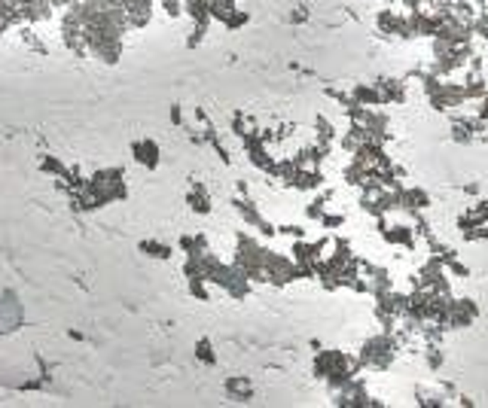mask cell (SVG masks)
<instances>
[{
  "instance_id": "cell-1",
  "label": "cell",
  "mask_w": 488,
  "mask_h": 408,
  "mask_svg": "<svg viewBox=\"0 0 488 408\" xmlns=\"http://www.w3.org/2000/svg\"><path fill=\"white\" fill-rule=\"evenodd\" d=\"M311 372L318 381L327 384V390H336V387L348 384L354 375H360L363 366H360V356H354L348 351L318 348L314 351V360H311Z\"/></svg>"
},
{
  "instance_id": "cell-2",
  "label": "cell",
  "mask_w": 488,
  "mask_h": 408,
  "mask_svg": "<svg viewBox=\"0 0 488 408\" xmlns=\"http://www.w3.org/2000/svg\"><path fill=\"white\" fill-rule=\"evenodd\" d=\"M403 351V344L400 339H396L394 332H375L372 339H366L360 344V366H363V372H388L391 366L396 363V356H400Z\"/></svg>"
},
{
  "instance_id": "cell-3",
  "label": "cell",
  "mask_w": 488,
  "mask_h": 408,
  "mask_svg": "<svg viewBox=\"0 0 488 408\" xmlns=\"http://www.w3.org/2000/svg\"><path fill=\"white\" fill-rule=\"evenodd\" d=\"M330 405H336V408H382L384 402L370 393V384H366L360 375H354L348 384L330 390Z\"/></svg>"
},
{
  "instance_id": "cell-4",
  "label": "cell",
  "mask_w": 488,
  "mask_h": 408,
  "mask_svg": "<svg viewBox=\"0 0 488 408\" xmlns=\"http://www.w3.org/2000/svg\"><path fill=\"white\" fill-rule=\"evenodd\" d=\"M262 268H266L272 287H287V283L299 280V265H296V259H293V256H287V253L269 250L266 253V262H262Z\"/></svg>"
},
{
  "instance_id": "cell-5",
  "label": "cell",
  "mask_w": 488,
  "mask_h": 408,
  "mask_svg": "<svg viewBox=\"0 0 488 408\" xmlns=\"http://www.w3.org/2000/svg\"><path fill=\"white\" fill-rule=\"evenodd\" d=\"M427 104H431L436 113H455V110H461L467 104L464 83H452V79H445L433 95H427Z\"/></svg>"
},
{
  "instance_id": "cell-6",
  "label": "cell",
  "mask_w": 488,
  "mask_h": 408,
  "mask_svg": "<svg viewBox=\"0 0 488 408\" xmlns=\"http://www.w3.org/2000/svg\"><path fill=\"white\" fill-rule=\"evenodd\" d=\"M479 320V305L473 299H452V308L445 314V329H467Z\"/></svg>"
},
{
  "instance_id": "cell-7",
  "label": "cell",
  "mask_w": 488,
  "mask_h": 408,
  "mask_svg": "<svg viewBox=\"0 0 488 408\" xmlns=\"http://www.w3.org/2000/svg\"><path fill=\"white\" fill-rule=\"evenodd\" d=\"M235 210L241 213V220H244V226H250V229H257L262 238H274V234H278V229L272 226V222L262 217L260 213V208L257 204H253L250 198H235Z\"/></svg>"
},
{
  "instance_id": "cell-8",
  "label": "cell",
  "mask_w": 488,
  "mask_h": 408,
  "mask_svg": "<svg viewBox=\"0 0 488 408\" xmlns=\"http://www.w3.org/2000/svg\"><path fill=\"white\" fill-rule=\"evenodd\" d=\"M427 208H431V196L421 189V186H403L400 189V210H406L412 217V213H424Z\"/></svg>"
},
{
  "instance_id": "cell-9",
  "label": "cell",
  "mask_w": 488,
  "mask_h": 408,
  "mask_svg": "<svg viewBox=\"0 0 488 408\" xmlns=\"http://www.w3.org/2000/svg\"><path fill=\"white\" fill-rule=\"evenodd\" d=\"M382 89V98H384V107H394V104H406L409 91H406V79H396V76H382L375 79Z\"/></svg>"
},
{
  "instance_id": "cell-10",
  "label": "cell",
  "mask_w": 488,
  "mask_h": 408,
  "mask_svg": "<svg viewBox=\"0 0 488 408\" xmlns=\"http://www.w3.org/2000/svg\"><path fill=\"white\" fill-rule=\"evenodd\" d=\"M482 222H488V196L476 198L473 204H467V210L458 217V229H470V226H482Z\"/></svg>"
},
{
  "instance_id": "cell-11",
  "label": "cell",
  "mask_w": 488,
  "mask_h": 408,
  "mask_svg": "<svg viewBox=\"0 0 488 408\" xmlns=\"http://www.w3.org/2000/svg\"><path fill=\"white\" fill-rule=\"evenodd\" d=\"M323 171L321 168H299L296 171V177H293L290 183V189H296V192H318L323 189Z\"/></svg>"
},
{
  "instance_id": "cell-12",
  "label": "cell",
  "mask_w": 488,
  "mask_h": 408,
  "mask_svg": "<svg viewBox=\"0 0 488 408\" xmlns=\"http://www.w3.org/2000/svg\"><path fill=\"white\" fill-rule=\"evenodd\" d=\"M348 91H351V98L360 101L363 107H384V98H382L379 83H354Z\"/></svg>"
},
{
  "instance_id": "cell-13",
  "label": "cell",
  "mask_w": 488,
  "mask_h": 408,
  "mask_svg": "<svg viewBox=\"0 0 488 408\" xmlns=\"http://www.w3.org/2000/svg\"><path fill=\"white\" fill-rule=\"evenodd\" d=\"M330 201H333V189H318V192L311 196V201L305 204V220L318 222L323 213L330 210Z\"/></svg>"
},
{
  "instance_id": "cell-14",
  "label": "cell",
  "mask_w": 488,
  "mask_h": 408,
  "mask_svg": "<svg viewBox=\"0 0 488 408\" xmlns=\"http://www.w3.org/2000/svg\"><path fill=\"white\" fill-rule=\"evenodd\" d=\"M131 152H135V159L140 162L144 168H159V144L156 140H150V137H144V140H138L135 147H131Z\"/></svg>"
},
{
  "instance_id": "cell-15",
  "label": "cell",
  "mask_w": 488,
  "mask_h": 408,
  "mask_svg": "<svg viewBox=\"0 0 488 408\" xmlns=\"http://www.w3.org/2000/svg\"><path fill=\"white\" fill-rule=\"evenodd\" d=\"M464 91H467V101H482L488 95V83H485L482 70H470V67H467V74H464Z\"/></svg>"
},
{
  "instance_id": "cell-16",
  "label": "cell",
  "mask_w": 488,
  "mask_h": 408,
  "mask_svg": "<svg viewBox=\"0 0 488 408\" xmlns=\"http://www.w3.org/2000/svg\"><path fill=\"white\" fill-rule=\"evenodd\" d=\"M226 393L235 402H250L253 400V384H250V378H244V375H232V378H226Z\"/></svg>"
},
{
  "instance_id": "cell-17",
  "label": "cell",
  "mask_w": 488,
  "mask_h": 408,
  "mask_svg": "<svg viewBox=\"0 0 488 408\" xmlns=\"http://www.w3.org/2000/svg\"><path fill=\"white\" fill-rule=\"evenodd\" d=\"M314 140H318L321 147H336V140H339V131L336 125L327 119V116H314Z\"/></svg>"
},
{
  "instance_id": "cell-18",
  "label": "cell",
  "mask_w": 488,
  "mask_h": 408,
  "mask_svg": "<svg viewBox=\"0 0 488 408\" xmlns=\"http://www.w3.org/2000/svg\"><path fill=\"white\" fill-rule=\"evenodd\" d=\"M476 137H479V135H476V131H473L470 125H467V119H464V116H455V119H452V128H449V140H452V144L470 147Z\"/></svg>"
},
{
  "instance_id": "cell-19",
  "label": "cell",
  "mask_w": 488,
  "mask_h": 408,
  "mask_svg": "<svg viewBox=\"0 0 488 408\" xmlns=\"http://www.w3.org/2000/svg\"><path fill=\"white\" fill-rule=\"evenodd\" d=\"M421 360L427 372H443L445 369V351L443 344H421Z\"/></svg>"
},
{
  "instance_id": "cell-20",
  "label": "cell",
  "mask_w": 488,
  "mask_h": 408,
  "mask_svg": "<svg viewBox=\"0 0 488 408\" xmlns=\"http://www.w3.org/2000/svg\"><path fill=\"white\" fill-rule=\"evenodd\" d=\"M187 201H189L192 213H201V217H208V213H211V196H208V189L201 186V183H192Z\"/></svg>"
},
{
  "instance_id": "cell-21",
  "label": "cell",
  "mask_w": 488,
  "mask_h": 408,
  "mask_svg": "<svg viewBox=\"0 0 488 408\" xmlns=\"http://www.w3.org/2000/svg\"><path fill=\"white\" fill-rule=\"evenodd\" d=\"M415 402L421 408H443L445 393L443 390H427V387H415Z\"/></svg>"
},
{
  "instance_id": "cell-22",
  "label": "cell",
  "mask_w": 488,
  "mask_h": 408,
  "mask_svg": "<svg viewBox=\"0 0 488 408\" xmlns=\"http://www.w3.org/2000/svg\"><path fill=\"white\" fill-rule=\"evenodd\" d=\"M140 250H144L147 256H152V259H171V253H174L168 244H159V241H144V244H140Z\"/></svg>"
},
{
  "instance_id": "cell-23",
  "label": "cell",
  "mask_w": 488,
  "mask_h": 408,
  "mask_svg": "<svg viewBox=\"0 0 488 408\" xmlns=\"http://www.w3.org/2000/svg\"><path fill=\"white\" fill-rule=\"evenodd\" d=\"M196 356H199V363H205V366H217V353H214V344L208 339L196 341Z\"/></svg>"
},
{
  "instance_id": "cell-24",
  "label": "cell",
  "mask_w": 488,
  "mask_h": 408,
  "mask_svg": "<svg viewBox=\"0 0 488 408\" xmlns=\"http://www.w3.org/2000/svg\"><path fill=\"white\" fill-rule=\"evenodd\" d=\"M345 222H348V217H345V213H333V210H327V213H323V217L318 220V226H321V229H327V232H336V229H342Z\"/></svg>"
},
{
  "instance_id": "cell-25",
  "label": "cell",
  "mask_w": 488,
  "mask_h": 408,
  "mask_svg": "<svg viewBox=\"0 0 488 408\" xmlns=\"http://www.w3.org/2000/svg\"><path fill=\"white\" fill-rule=\"evenodd\" d=\"M461 238H464V241H470V244H488V222H482V226H470V229H464V232H461Z\"/></svg>"
},
{
  "instance_id": "cell-26",
  "label": "cell",
  "mask_w": 488,
  "mask_h": 408,
  "mask_svg": "<svg viewBox=\"0 0 488 408\" xmlns=\"http://www.w3.org/2000/svg\"><path fill=\"white\" fill-rule=\"evenodd\" d=\"M445 271H449V278H458V280L470 278V265L461 262V256H455V259L445 262Z\"/></svg>"
},
{
  "instance_id": "cell-27",
  "label": "cell",
  "mask_w": 488,
  "mask_h": 408,
  "mask_svg": "<svg viewBox=\"0 0 488 408\" xmlns=\"http://www.w3.org/2000/svg\"><path fill=\"white\" fill-rule=\"evenodd\" d=\"M223 25H226V30H238V28H244V25H250V9H241V6H238L235 13H232Z\"/></svg>"
},
{
  "instance_id": "cell-28",
  "label": "cell",
  "mask_w": 488,
  "mask_h": 408,
  "mask_svg": "<svg viewBox=\"0 0 488 408\" xmlns=\"http://www.w3.org/2000/svg\"><path fill=\"white\" fill-rule=\"evenodd\" d=\"M473 34H479L482 40H488V9H482V13L476 16V22H473Z\"/></svg>"
},
{
  "instance_id": "cell-29",
  "label": "cell",
  "mask_w": 488,
  "mask_h": 408,
  "mask_svg": "<svg viewBox=\"0 0 488 408\" xmlns=\"http://www.w3.org/2000/svg\"><path fill=\"white\" fill-rule=\"evenodd\" d=\"M309 6H293V13L287 16L290 18V25H305V22H309Z\"/></svg>"
},
{
  "instance_id": "cell-30",
  "label": "cell",
  "mask_w": 488,
  "mask_h": 408,
  "mask_svg": "<svg viewBox=\"0 0 488 408\" xmlns=\"http://www.w3.org/2000/svg\"><path fill=\"white\" fill-rule=\"evenodd\" d=\"M278 234H287V238H305V229L302 226H278Z\"/></svg>"
},
{
  "instance_id": "cell-31",
  "label": "cell",
  "mask_w": 488,
  "mask_h": 408,
  "mask_svg": "<svg viewBox=\"0 0 488 408\" xmlns=\"http://www.w3.org/2000/svg\"><path fill=\"white\" fill-rule=\"evenodd\" d=\"M476 104H479V107H476V116L488 122V95H485L482 101H476Z\"/></svg>"
},
{
  "instance_id": "cell-32",
  "label": "cell",
  "mask_w": 488,
  "mask_h": 408,
  "mask_svg": "<svg viewBox=\"0 0 488 408\" xmlns=\"http://www.w3.org/2000/svg\"><path fill=\"white\" fill-rule=\"evenodd\" d=\"M461 192H464V196H470V198H476V196H479V183H464Z\"/></svg>"
},
{
  "instance_id": "cell-33",
  "label": "cell",
  "mask_w": 488,
  "mask_h": 408,
  "mask_svg": "<svg viewBox=\"0 0 488 408\" xmlns=\"http://www.w3.org/2000/svg\"><path fill=\"white\" fill-rule=\"evenodd\" d=\"M171 122H174V125H183V113H180V107H177V104L171 107Z\"/></svg>"
}]
</instances>
